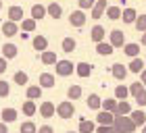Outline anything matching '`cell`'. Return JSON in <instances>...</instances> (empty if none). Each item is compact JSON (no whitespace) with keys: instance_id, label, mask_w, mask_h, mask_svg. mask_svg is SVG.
<instances>
[{"instance_id":"1","label":"cell","mask_w":146,"mask_h":133,"mask_svg":"<svg viewBox=\"0 0 146 133\" xmlns=\"http://www.w3.org/2000/svg\"><path fill=\"white\" fill-rule=\"evenodd\" d=\"M113 129H115V133H136V123L127 117H115V123H113Z\"/></svg>"},{"instance_id":"2","label":"cell","mask_w":146,"mask_h":133,"mask_svg":"<svg viewBox=\"0 0 146 133\" xmlns=\"http://www.w3.org/2000/svg\"><path fill=\"white\" fill-rule=\"evenodd\" d=\"M56 115L61 119H73V115H75V106H73L71 100H63L61 104H56Z\"/></svg>"},{"instance_id":"3","label":"cell","mask_w":146,"mask_h":133,"mask_svg":"<svg viewBox=\"0 0 146 133\" xmlns=\"http://www.w3.org/2000/svg\"><path fill=\"white\" fill-rule=\"evenodd\" d=\"M54 69H56L58 77H69V75H73V71H75V65L71 61H56Z\"/></svg>"},{"instance_id":"4","label":"cell","mask_w":146,"mask_h":133,"mask_svg":"<svg viewBox=\"0 0 146 133\" xmlns=\"http://www.w3.org/2000/svg\"><path fill=\"white\" fill-rule=\"evenodd\" d=\"M109 44L113 46V48H123L125 46V33L121 29H113L109 33Z\"/></svg>"},{"instance_id":"5","label":"cell","mask_w":146,"mask_h":133,"mask_svg":"<svg viewBox=\"0 0 146 133\" xmlns=\"http://www.w3.org/2000/svg\"><path fill=\"white\" fill-rule=\"evenodd\" d=\"M86 19H88V17H86V13L79 9V11H73L69 15V23H71V27H77L79 29V27H84V25H86Z\"/></svg>"},{"instance_id":"6","label":"cell","mask_w":146,"mask_h":133,"mask_svg":"<svg viewBox=\"0 0 146 133\" xmlns=\"http://www.w3.org/2000/svg\"><path fill=\"white\" fill-rule=\"evenodd\" d=\"M38 110H40V117H44V119H52V117L56 115V106L52 104L50 100H44V102L40 104Z\"/></svg>"},{"instance_id":"7","label":"cell","mask_w":146,"mask_h":133,"mask_svg":"<svg viewBox=\"0 0 146 133\" xmlns=\"http://www.w3.org/2000/svg\"><path fill=\"white\" fill-rule=\"evenodd\" d=\"M6 17H9V21H15V23H21L23 19H25L23 9H21V6H17V4L9 6V13H6Z\"/></svg>"},{"instance_id":"8","label":"cell","mask_w":146,"mask_h":133,"mask_svg":"<svg viewBox=\"0 0 146 133\" xmlns=\"http://www.w3.org/2000/svg\"><path fill=\"white\" fill-rule=\"evenodd\" d=\"M96 123L98 125H109V127H113V123H115V115H113V112H107V110H98Z\"/></svg>"},{"instance_id":"9","label":"cell","mask_w":146,"mask_h":133,"mask_svg":"<svg viewBox=\"0 0 146 133\" xmlns=\"http://www.w3.org/2000/svg\"><path fill=\"white\" fill-rule=\"evenodd\" d=\"M111 73H113V77H115L117 81H123V79L127 77L129 71H127V66H123L121 63H115V65L111 66Z\"/></svg>"},{"instance_id":"10","label":"cell","mask_w":146,"mask_h":133,"mask_svg":"<svg viewBox=\"0 0 146 133\" xmlns=\"http://www.w3.org/2000/svg\"><path fill=\"white\" fill-rule=\"evenodd\" d=\"M107 0H96V4L94 6H92V19H100L102 15H104V13H107Z\"/></svg>"},{"instance_id":"11","label":"cell","mask_w":146,"mask_h":133,"mask_svg":"<svg viewBox=\"0 0 146 133\" xmlns=\"http://www.w3.org/2000/svg\"><path fill=\"white\" fill-rule=\"evenodd\" d=\"M104 36H107V31H104L102 25H94V27L90 29V38H92V42H94V44L104 42Z\"/></svg>"},{"instance_id":"12","label":"cell","mask_w":146,"mask_h":133,"mask_svg":"<svg viewBox=\"0 0 146 133\" xmlns=\"http://www.w3.org/2000/svg\"><path fill=\"white\" fill-rule=\"evenodd\" d=\"M0 121L6 123V125L15 123V121H17V110H15V108H4V110H0Z\"/></svg>"},{"instance_id":"13","label":"cell","mask_w":146,"mask_h":133,"mask_svg":"<svg viewBox=\"0 0 146 133\" xmlns=\"http://www.w3.org/2000/svg\"><path fill=\"white\" fill-rule=\"evenodd\" d=\"M144 65H146V61H144V58L136 56V58H131V61H129V65H127V71H129V73H142V71H144Z\"/></svg>"},{"instance_id":"14","label":"cell","mask_w":146,"mask_h":133,"mask_svg":"<svg viewBox=\"0 0 146 133\" xmlns=\"http://www.w3.org/2000/svg\"><path fill=\"white\" fill-rule=\"evenodd\" d=\"M131 112V104L127 100H119L117 102V108H115V117H127Z\"/></svg>"},{"instance_id":"15","label":"cell","mask_w":146,"mask_h":133,"mask_svg":"<svg viewBox=\"0 0 146 133\" xmlns=\"http://www.w3.org/2000/svg\"><path fill=\"white\" fill-rule=\"evenodd\" d=\"M38 83H40V88H42V90H50V88H54V75H52V73H42Z\"/></svg>"},{"instance_id":"16","label":"cell","mask_w":146,"mask_h":133,"mask_svg":"<svg viewBox=\"0 0 146 133\" xmlns=\"http://www.w3.org/2000/svg\"><path fill=\"white\" fill-rule=\"evenodd\" d=\"M129 119L136 123V127H144L146 125V112L140 108V110H131L129 112Z\"/></svg>"},{"instance_id":"17","label":"cell","mask_w":146,"mask_h":133,"mask_svg":"<svg viewBox=\"0 0 146 133\" xmlns=\"http://www.w3.org/2000/svg\"><path fill=\"white\" fill-rule=\"evenodd\" d=\"M2 33L6 38H13V36H17L19 33V25L15 21H4L2 23Z\"/></svg>"},{"instance_id":"18","label":"cell","mask_w":146,"mask_h":133,"mask_svg":"<svg viewBox=\"0 0 146 133\" xmlns=\"http://www.w3.org/2000/svg\"><path fill=\"white\" fill-rule=\"evenodd\" d=\"M46 15L52 17V19H61V15H63V6L58 4V2H50L48 6H46Z\"/></svg>"},{"instance_id":"19","label":"cell","mask_w":146,"mask_h":133,"mask_svg":"<svg viewBox=\"0 0 146 133\" xmlns=\"http://www.w3.org/2000/svg\"><path fill=\"white\" fill-rule=\"evenodd\" d=\"M86 104H88L90 110H100L102 108V98L98 96V94H90L88 100H86Z\"/></svg>"},{"instance_id":"20","label":"cell","mask_w":146,"mask_h":133,"mask_svg":"<svg viewBox=\"0 0 146 133\" xmlns=\"http://www.w3.org/2000/svg\"><path fill=\"white\" fill-rule=\"evenodd\" d=\"M75 73H77V77H82V79L90 77L92 75V65H88V63H77L75 65Z\"/></svg>"},{"instance_id":"21","label":"cell","mask_w":146,"mask_h":133,"mask_svg":"<svg viewBox=\"0 0 146 133\" xmlns=\"http://www.w3.org/2000/svg\"><path fill=\"white\" fill-rule=\"evenodd\" d=\"M40 61H42L46 66H50V65H56V54L52 50H44V52H40Z\"/></svg>"},{"instance_id":"22","label":"cell","mask_w":146,"mask_h":133,"mask_svg":"<svg viewBox=\"0 0 146 133\" xmlns=\"http://www.w3.org/2000/svg\"><path fill=\"white\" fill-rule=\"evenodd\" d=\"M17 54H19V50H17V46H15V44H11V42H9V44H4V46H2V56L6 58V61H13V58H15Z\"/></svg>"},{"instance_id":"23","label":"cell","mask_w":146,"mask_h":133,"mask_svg":"<svg viewBox=\"0 0 146 133\" xmlns=\"http://www.w3.org/2000/svg\"><path fill=\"white\" fill-rule=\"evenodd\" d=\"M113 52H115V48H113L109 42H98V44H96V54H100V56H111Z\"/></svg>"},{"instance_id":"24","label":"cell","mask_w":146,"mask_h":133,"mask_svg":"<svg viewBox=\"0 0 146 133\" xmlns=\"http://www.w3.org/2000/svg\"><path fill=\"white\" fill-rule=\"evenodd\" d=\"M79 133H96V123L94 121H86V119H79Z\"/></svg>"},{"instance_id":"25","label":"cell","mask_w":146,"mask_h":133,"mask_svg":"<svg viewBox=\"0 0 146 133\" xmlns=\"http://www.w3.org/2000/svg\"><path fill=\"white\" fill-rule=\"evenodd\" d=\"M42 88L40 85H27V90H25V96H27V100H40L42 98Z\"/></svg>"},{"instance_id":"26","label":"cell","mask_w":146,"mask_h":133,"mask_svg":"<svg viewBox=\"0 0 146 133\" xmlns=\"http://www.w3.org/2000/svg\"><path fill=\"white\" fill-rule=\"evenodd\" d=\"M31 44H34V50H38V52L48 50V40H46L44 36H36L34 40H31Z\"/></svg>"},{"instance_id":"27","label":"cell","mask_w":146,"mask_h":133,"mask_svg":"<svg viewBox=\"0 0 146 133\" xmlns=\"http://www.w3.org/2000/svg\"><path fill=\"white\" fill-rule=\"evenodd\" d=\"M123 52H125L129 58H136L138 54H140V44H134V42L125 44V46H123Z\"/></svg>"},{"instance_id":"28","label":"cell","mask_w":146,"mask_h":133,"mask_svg":"<svg viewBox=\"0 0 146 133\" xmlns=\"http://www.w3.org/2000/svg\"><path fill=\"white\" fill-rule=\"evenodd\" d=\"M29 13H31V19L40 21V19H44V17H46V6H42V4H34Z\"/></svg>"},{"instance_id":"29","label":"cell","mask_w":146,"mask_h":133,"mask_svg":"<svg viewBox=\"0 0 146 133\" xmlns=\"http://www.w3.org/2000/svg\"><path fill=\"white\" fill-rule=\"evenodd\" d=\"M36 112H38L36 102H34V100H25V102H23V115L25 117H34Z\"/></svg>"},{"instance_id":"30","label":"cell","mask_w":146,"mask_h":133,"mask_svg":"<svg viewBox=\"0 0 146 133\" xmlns=\"http://www.w3.org/2000/svg\"><path fill=\"white\" fill-rule=\"evenodd\" d=\"M121 19H123V23H136L138 13H136L134 9H123V13H121Z\"/></svg>"},{"instance_id":"31","label":"cell","mask_w":146,"mask_h":133,"mask_svg":"<svg viewBox=\"0 0 146 133\" xmlns=\"http://www.w3.org/2000/svg\"><path fill=\"white\" fill-rule=\"evenodd\" d=\"M36 19H31V17H27V19H23L21 21V31H25V33H31V31H36Z\"/></svg>"},{"instance_id":"32","label":"cell","mask_w":146,"mask_h":133,"mask_svg":"<svg viewBox=\"0 0 146 133\" xmlns=\"http://www.w3.org/2000/svg\"><path fill=\"white\" fill-rule=\"evenodd\" d=\"M82 98V85H69V90H67V100H79Z\"/></svg>"},{"instance_id":"33","label":"cell","mask_w":146,"mask_h":133,"mask_svg":"<svg viewBox=\"0 0 146 133\" xmlns=\"http://www.w3.org/2000/svg\"><path fill=\"white\" fill-rule=\"evenodd\" d=\"M121 6H107V13H104V15H107L111 21H117V19H121Z\"/></svg>"},{"instance_id":"34","label":"cell","mask_w":146,"mask_h":133,"mask_svg":"<svg viewBox=\"0 0 146 133\" xmlns=\"http://www.w3.org/2000/svg\"><path fill=\"white\" fill-rule=\"evenodd\" d=\"M117 102H119L117 98H107V100H102V108H100V110H107V112H113V115H115Z\"/></svg>"},{"instance_id":"35","label":"cell","mask_w":146,"mask_h":133,"mask_svg":"<svg viewBox=\"0 0 146 133\" xmlns=\"http://www.w3.org/2000/svg\"><path fill=\"white\" fill-rule=\"evenodd\" d=\"M127 96H129V88H127V85H123V83H119L115 88V98L117 100H127Z\"/></svg>"},{"instance_id":"36","label":"cell","mask_w":146,"mask_h":133,"mask_svg":"<svg viewBox=\"0 0 146 133\" xmlns=\"http://www.w3.org/2000/svg\"><path fill=\"white\" fill-rule=\"evenodd\" d=\"M13 81H15L17 85H21V88H23V85H27L29 77H27V73H25V71H17L15 75H13Z\"/></svg>"},{"instance_id":"37","label":"cell","mask_w":146,"mask_h":133,"mask_svg":"<svg viewBox=\"0 0 146 133\" xmlns=\"http://www.w3.org/2000/svg\"><path fill=\"white\" fill-rule=\"evenodd\" d=\"M19 133H38V127L34 121H25L21 123V127H19Z\"/></svg>"},{"instance_id":"38","label":"cell","mask_w":146,"mask_h":133,"mask_svg":"<svg viewBox=\"0 0 146 133\" xmlns=\"http://www.w3.org/2000/svg\"><path fill=\"white\" fill-rule=\"evenodd\" d=\"M75 46H77V42H75L73 38H65L63 44H61V48H63V52H67V54H69V52L75 50Z\"/></svg>"},{"instance_id":"39","label":"cell","mask_w":146,"mask_h":133,"mask_svg":"<svg viewBox=\"0 0 146 133\" xmlns=\"http://www.w3.org/2000/svg\"><path fill=\"white\" fill-rule=\"evenodd\" d=\"M136 29L140 31V33H144L146 31V15H138V19H136Z\"/></svg>"},{"instance_id":"40","label":"cell","mask_w":146,"mask_h":133,"mask_svg":"<svg viewBox=\"0 0 146 133\" xmlns=\"http://www.w3.org/2000/svg\"><path fill=\"white\" fill-rule=\"evenodd\" d=\"M142 90H144V85H142L140 81H136V83H131V85H129V96H134V98H136V96H138V94H140V92H142Z\"/></svg>"},{"instance_id":"41","label":"cell","mask_w":146,"mask_h":133,"mask_svg":"<svg viewBox=\"0 0 146 133\" xmlns=\"http://www.w3.org/2000/svg\"><path fill=\"white\" fill-rule=\"evenodd\" d=\"M77 4H79V9H82V11H92V6H94L96 4V0H77Z\"/></svg>"},{"instance_id":"42","label":"cell","mask_w":146,"mask_h":133,"mask_svg":"<svg viewBox=\"0 0 146 133\" xmlns=\"http://www.w3.org/2000/svg\"><path fill=\"white\" fill-rule=\"evenodd\" d=\"M11 94V85L6 83V81H2V79H0V98H6Z\"/></svg>"},{"instance_id":"43","label":"cell","mask_w":146,"mask_h":133,"mask_svg":"<svg viewBox=\"0 0 146 133\" xmlns=\"http://www.w3.org/2000/svg\"><path fill=\"white\" fill-rule=\"evenodd\" d=\"M134 100H136V104L140 106V108H142V106H146V88H144V90L140 92V94H138V96L134 98Z\"/></svg>"},{"instance_id":"44","label":"cell","mask_w":146,"mask_h":133,"mask_svg":"<svg viewBox=\"0 0 146 133\" xmlns=\"http://www.w3.org/2000/svg\"><path fill=\"white\" fill-rule=\"evenodd\" d=\"M115 131L113 127H109V125H96V133H111Z\"/></svg>"},{"instance_id":"45","label":"cell","mask_w":146,"mask_h":133,"mask_svg":"<svg viewBox=\"0 0 146 133\" xmlns=\"http://www.w3.org/2000/svg\"><path fill=\"white\" fill-rule=\"evenodd\" d=\"M6 69H9V61H6L4 56H0V75H2Z\"/></svg>"},{"instance_id":"46","label":"cell","mask_w":146,"mask_h":133,"mask_svg":"<svg viewBox=\"0 0 146 133\" xmlns=\"http://www.w3.org/2000/svg\"><path fill=\"white\" fill-rule=\"evenodd\" d=\"M38 133H54V129H52L50 125H42V127L38 129Z\"/></svg>"},{"instance_id":"47","label":"cell","mask_w":146,"mask_h":133,"mask_svg":"<svg viewBox=\"0 0 146 133\" xmlns=\"http://www.w3.org/2000/svg\"><path fill=\"white\" fill-rule=\"evenodd\" d=\"M0 133H11V131H9V125L2 123V121H0Z\"/></svg>"},{"instance_id":"48","label":"cell","mask_w":146,"mask_h":133,"mask_svg":"<svg viewBox=\"0 0 146 133\" xmlns=\"http://www.w3.org/2000/svg\"><path fill=\"white\" fill-rule=\"evenodd\" d=\"M140 83H142L144 88H146V69H144V71L140 73Z\"/></svg>"},{"instance_id":"49","label":"cell","mask_w":146,"mask_h":133,"mask_svg":"<svg viewBox=\"0 0 146 133\" xmlns=\"http://www.w3.org/2000/svg\"><path fill=\"white\" fill-rule=\"evenodd\" d=\"M140 44H142V46H146V31L142 33V40H140Z\"/></svg>"},{"instance_id":"50","label":"cell","mask_w":146,"mask_h":133,"mask_svg":"<svg viewBox=\"0 0 146 133\" xmlns=\"http://www.w3.org/2000/svg\"><path fill=\"white\" fill-rule=\"evenodd\" d=\"M142 133H146V125H144V127H142Z\"/></svg>"},{"instance_id":"51","label":"cell","mask_w":146,"mask_h":133,"mask_svg":"<svg viewBox=\"0 0 146 133\" xmlns=\"http://www.w3.org/2000/svg\"><path fill=\"white\" fill-rule=\"evenodd\" d=\"M67 133H79V131H67Z\"/></svg>"},{"instance_id":"52","label":"cell","mask_w":146,"mask_h":133,"mask_svg":"<svg viewBox=\"0 0 146 133\" xmlns=\"http://www.w3.org/2000/svg\"><path fill=\"white\" fill-rule=\"evenodd\" d=\"M0 11H2V0H0Z\"/></svg>"},{"instance_id":"53","label":"cell","mask_w":146,"mask_h":133,"mask_svg":"<svg viewBox=\"0 0 146 133\" xmlns=\"http://www.w3.org/2000/svg\"><path fill=\"white\" fill-rule=\"evenodd\" d=\"M111 133H115V131H111Z\"/></svg>"},{"instance_id":"54","label":"cell","mask_w":146,"mask_h":133,"mask_svg":"<svg viewBox=\"0 0 146 133\" xmlns=\"http://www.w3.org/2000/svg\"><path fill=\"white\" fill-rule=\"evenodd\" d=\"M144 61H146V58H144Z\"/></svg>"}]
</instances>
